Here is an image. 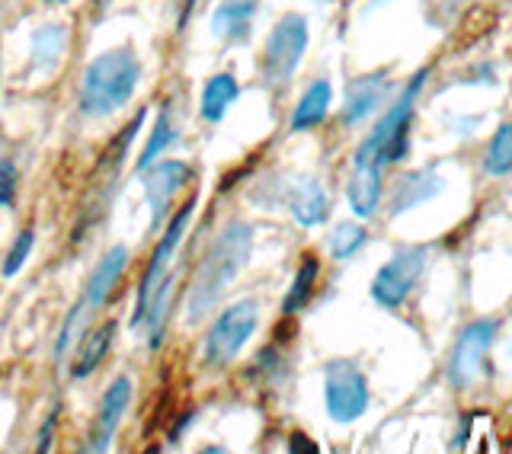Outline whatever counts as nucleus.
Returning <instances> with one entry per match:
<instances>
[{
    "mask_svg": "<svg viewBox=\"0 0 512 454\" xmlns=\"http://www.w3.org/2000/svg\"><path fill=\"white\" fill-rule=\"evenodd\" d=\"M250 250H253V227L244 221H231L212 240V247L205 250L196 275H192V285L186 295L189 323H199L215 311L218 301L224 298V291L231 288V282L250 263Z\"/></svg>",
    "mask_w": 512,
    "mask_h": 454,
    "instance_id": "f257e3e1",
    "label": "nucleus"
},
{
    "mask_svg": "<svg viewBox=\"0 0 512 454\" xmlns=\"http://www.w3.org/2000/svg\"><path fill=\"white\" fill-rule=\"evenodd\" d=\"M141 80V61L132 48H112V52L96 55L80 77V112L84 116H109L122 109L135 96Z\"/></svg>",
    "mask_w": 512,
    "mask_h": 454,
    "instance_id": "f03ea898",
    "label": "nucleus"
},
{
    "mask_svg": "<svg viewBox=\"0 0 512 454\" xmlns=\"http://www.w3.org/2000/svg\"><path fill=\"white\" fill-rule=\"evenodd\" d=\"M429 80V68L416 71L404 90H400L397 100L388 106V112L375 122L372 135H368L359 148L352 164H372V167H391L397 160L407 157L410 148V125H413V112H416V96L426 87Z\"/></svg>",
    "mask_w": 512,
    "mask_h": 454,
    "instance_id": "7ed1b4c3",
    "label": "nucleus"
},
{
    "mask_svg": "<svg viewBox=\"0 0 512 454\" xmlns=\"http://www.w3.org/2000/svg\"><path fill=\"white\" fill-rule=\"evenodd\" d=\"M256 323H260V304L253 298H244L215 317L212 330L205 333L202 343V362L205 368H228L240 349L247 346V339L256 333Z\"/></svg>",
    "mask_w": 512,
    "mask_h": 454,
    "instance_id": "20e7f679",
    "label": "nucleus"
},
{
    "mask_svg": "<svg viewBox=\"0 0 512 454\" xmlns=\"http://www.w3.org/2000/svg\"><path fill=\"white\" fill-rule=\"evenodd\" d=\"M308 42H311V29L301 13H285L282 20L272 26L266 48H263V61H260L266 87H285L288 80L295 77L304 52H308Z\"/></svg>",
    "mask_w": 512,
    "mask_h": 454,
    "instance_id": "39448f33",
    "label": "nucleus"
},
{
    "mask_svg": "<svg viewBox=\"0 0 512 454\" xmlns=\"http://www.w3.org/2000/svg\"><path fill=\"white\" fill-rule=\"evenodd\" d=\"M125 266H128V247H122V243H119V247H112V250L100 259V263L93 266L90 279H87V285H84V298L77 301V307L71 311V317L64 320V327H61V339H58V346H55V359H61V355L68 352L74 333H84L90 314H93V311H100V307L106 304V298L112 295V288L119 285Z\"/></svg>",
    "mask_w": 512,
    "mask_h": 454,
    "instance_id": "423d86ee",
    "label": "nucleus"
},
{
    "mask_svg": "<svg viewBox=\"0 0 512 454\" xmlns=\"http://www.w3.org/2000/svg\"><path fill=\"white\" fill-rule=\"evenodd\" d=\"M426 263H429V250L420 247V243L394 250L388 263L375 272L368 295H372V301L384 307V311H397V307H404L410 301L416 285H420Z\"/></svg>",
    "mask_w": 512,
    "mask_h": 454,
    "instance_id": "0eeeda50",
    "label": "nucleus"
},
{
    "mask_svg": "<svg viewBox=\"0 0 512 454\" xmlns=\"http://www.w3.org/2000/svg\"><path fill=\"white\" fill-rule=\"evenodd\" d=\"M324 403H327L330 419L340 426L362 419L368 413V403H372L365 371L349 359L330 362L324 371Z\"/></svg>",
    "mask_w": 512,
    "mask_h": 454,
    "instance_id": "6e6552de",
    "label": "nucleus"
},
{
    "mask_svg": "<svg viewBox=\"0 0 512 454\" xmlns=\"http://www.w3.org/2000/svg\"><path fill=\"white\" fill-rule=\"evenodd\" d=\"M496 333H500V323L493 317H477L458 333L452 359H448V384L455 391H471L480 381L490 359V349L496 343Z\"/></svg>",
    "mask_w": 512,
    "mask_h": 454,
    "instance_id": "1a4fd4ad",
    "label": "nucleus"
},
{
    "mask_svg": "<svg viewBox=\"0 0 512 454\" xmlns=\"http://www.w3.org/2000/svg\"><path fill=\"white\" fill-rule=\"evenodd\" d=\"M192 212H196V196H192L180 212L170 218V224L164 227V234H160V243L154 247L151 259H148V269L141 275V285H138V295H135V314H132V327H141L144 323V314H148V304L154 298L157 285L167 279V269H170V259L173 253L180 250V243L186 237V227L192 221Z\"/></svg>",
    "mask_w": 512,
    "mask_h": 454,
    "instance_id": "9d476101",
    "label": "nucleus"
},
{
    "mask_svg": "<svg viewBox=\"0 0 512 454\" xmlns=\"http://www.w3.org/2000/svg\"><path fill=\"white\" fill-rule=\"evenodd\" d=\"M189 180H192V167L183 164V160H160V164L144 170V196H148V208H151V231H157L160 221L167 218L170 202Z\"/></svg>",
    "mask_w": 512,
    "mask_h": 454,
    "instance_id": "9b49d317",
    "label": "nucleus"
},
{
    "mask_svg": "<svg viewBox=\"0 0 512 454\" xmlns=\"http://www.w3.org/2000/svg\"><path fill=\"white\" fill-rule=\"evenodd\" d=\"M132 391H135V384H132V378H125V375L106 387V394L100 400V413H96V423L90 429V442L84 445L87 451H106L112 445V439H116V429H119L122 416L128 410V403H132Z\"/></svg>",
    "mask_w": 512,
    "mask_h": 454,
    "instance_id": "f8f14e48",
    "label": "nucleus"
},
{
    "mask_svg": "<svg viewBox=\"0 0 512 454\" xmlns=\"http://www.w3.org/2000/svg\"><path fill=\"white\" fill-rule=\"evenodd\" d=\"M445 189V180L439 176L436 167H420V170H410L404 173L400 180L394 183V189L388 192V215L400 218L420 208L426 202H432Z\"/></svg>",
    "mask_w": 512,
    "mask_h": 454,
    "instance_id": "ddd939ff",
    "label": "nucleus"
},
{
    "mask_svg": "<svg viewBox=\"0 0 512 454\" xmlns=\"http://www.w3.org/2000/svg\"><path fill=\"white\" fill-rule=\"evenodd\" d=\"M388 90H391L388 71H375V74L356 77V80H352V84L346 87L343 122H346V125H359V122H365V119H372L375 112L384 106V100H388Z\"/></svg>",
    "mask_w": 512,
    "mask_h": 454,
    "instance_id": "4468645a",
    "label": "nucleus"
},
{
    "mask_svg": "<svg viewBox=\"0 0 512 454\" xmlns=\"http://www.w3.org/2000/svg\"><path fill=\"white\" fill-rule=\"evenodd\" d=\"M346 199L356 218H375L384 199V167L372 164H352V173L346 180Z\"/></svg>",
    "mask_w": 512,
    "mask_h": 454,
    "instance_id": "2eb2a0df",
    "label": "nucleus"
},
{
    "mask_svg": "<svg viewBox=\"0 0 512 454\" xmlns=\"http://www.w3.org/2000/svg\"><path fill=\"white\" fill-rule=\"evenodd\" d=\"M256 10H260L256 0H221L212 13V36L224 42H247Z\"/></svg>",
    "mask_w": 512,
    "mask_h": 454,
    "instance_id": "dca6fc26",
    "label": "nucleus"
},
{
    "mask_svg": "<svg viewBox=\"0 0 512 454\" xmlns=\"http://www.w3.org/2000/svg\"><path fill=\"white\" fill-rule=\"evenodd\" d=\"M288 212L301 227H317L330 218V196L317 180H298L288 192Z\"/></svg>",
    "mask_w": 512,
    "mask_h": 454,
    "instance_id": "f3484780",
    "label": "nucleus"
},
{
    "mask_svg": "<svg viewBox=\"0 0 512 454\" xmlns=\"http://www.w3.org/2000/svg\"><path fill=\"white\" fill-rule=\"evenodd\" d=\"M333 106V84L330 80H314V84L301 93V100L288 119V132H311V128L324 125V119L330 116Z\"/></svg>",
    "mask_w": 512,
    "mask_h": 454,
    "instance_id": "a211bd4d",
    "label": "nucleus"
},
{
    "mask_svg": "<svg viewBox=\"0 0 512 454\" xmlns=\"http://www.w3.org/2000/svg\"><path fill=\"white\" fill-rule=\"evenodd\" d=\"M237 96H240V84H237L234 74H215V77H208L205 87H202V100H199L202 119L218 125L224 116H228V109L237 103Z\"/></svg>",
    "mask_w": 512,
    "mask_h": 454,
    "instance_id": "6ab92c4d",
    "label": "nucleus"
},
{
    "mask_svg": "<svg viewBox=\"0 0 512 454\" xmlns=\"http://www.w3.org/2000/svg\"><path fill=\"white\" fill-rule=\"evenodd\" d=\"M317 282H320V259L311 256V253H304L298 269H295V279H292V285H288V295L282 298V314L295 317L298 311H304V307H308L311 298H314Z\"/></svg>",
    "mask_w": 512,
    "mask_h": 454,
    "instance_id": "aec40b11",
    "label": "nucleus"
},
{
    "mask_svg": "<svg viewBox=\"0 0 512 454\" xmlns=\"http://www.w3.org/2000/svg\"><path fill=\"white\" fill-rule=\"evenodd\" d=\"M116 333H119V327L109 320V323H103V327H96L90 336L80 339V352H77V362H74V368H71V375H74V378H87V375H93V371L100 368V362L109 355L112 343H116Z\"/></svg>",
    "mask_w": 512,
    "mask_h": 454,
    "instance_id": "412c9836",
    "label": "nucleus"
},
{
    "mask_svg": "<svg viewBox=\"0 0 512 454\" xmlns=\"http://www.w3.org/2000/svg\"><path fill=\"white\" fill-rule=\"evenodd\" d=\"M64 52H68V26L48 23L36 29V36H32V64H36L39 71H55Z\"/></svg>",
    "mask_w": 512,
    "mask_h": 454,
    "instance_id": "4be33fe9",
    "label": "nucleus"
},
{
    "mask_svg": "<svg viewBox=\"0 0 512 454\" xmlns=\"http://www.w3.org/2000/svg\"><path fill=\"white\" fill-rule=\"evenodd\" d=\"M176 138H180V135H176V125H173V109H170V103H164V106H160V116H157L154 128H151L148 144H144L141 157L135 160V170L144 173L148 167H154L157 160L170 151V144H173Z\"/></svg>",
    "mask_w": 512,
    "mask_h": 454,
    "instance_id": "5701e85b",
    "label": "nucleus"
},
{
    "mask_svg": "<svg viewBox=\"0 0 512 454\" xmlns=\"http://www.w3.org/2000/svg\"><path fill=\"white\" fill-rule=\"evenodd\" d=\"M484 170L493 180H503L512 173V122H503L493 132L487 151H484Z\"/></svg>",
    "mask_w": 512,
    "mask_h": 454,
    "instance_id": "b1692460",
    "label": "nucleus"
},
{
    "mask_svg": "<svg viewBox=\"0 0 512 454\" xmlns=\"http://www.w3.org/2000/svg\"><path fill=\"white\" fill-rule=\"evenodd\" d=\"M365 240H368V234H365V227H362V224H356V221H343V224H336V227H333V234H330V240H327V247H330V256H333V259H340V263H346V259H352V256H356V253L365 247Z\"/></svg>",
    "mask_w": 512,
    "mask_h": 454,
    "instance_id": "393cba45",
    "label": "nucleus"
},
{
    "mask_svg": "<svg viewBox=\"0 0 512 454\" xmlns=\"http://www.w3.org/2000/svg\"><path fill=\"white\" fill-rule=\"evenodd\" d=\"M32 247H36V231H32V227H26V231H20V237L13 240V247H10V253H7V259H4V266H0V272H4V279H13V275L26 266V259H29Z\"/></svg>",
    "mask_w": 512,
    "mask_h": 454,
    "instance_id": "a878e982",
    "label": "nucleus"
},
{
    "mask_svg": "<svg viewBox=\"0 0 512 454\" xmlns=\"http://www.w3.org/2000/svg\"><path fill=\"white\" fill-rule=\"evenodd\" d=\"M13 199H16V167L13 160L0 157V208L13 205Z\"/></svg>",
    "mask_w": 512,
    "mask_h": 454,
    "instance_id": "bb28decb",
    "label": "nucleus"
},
{
    "mask_svg": "<svg viewBox=\"0 0 512 454\" xmlns=\"http://www.w3.org/2000/svg\"><path fill=\"white\" fill-rule=\"evenodd\" d=\"M474 419H477V413H464L461 426H458V432H455V442H452V448H455V451H461L464 445H468L471 429H474Z\"/></svg>",
    "mask_w": 512,
    "mask_h": 454,
    "instance_id": "cd10ccee",
    "label": "nucleus"
},
{
    "mask_svg": "<svg viewBox=\"0 0 512 454\" xmlns=\"http://www.w3.org/2000/svg\"><path fill=\"white\" fill-rule=\"evenodd\" d=\"M55 423H58V410H52V413H48V419H45L42 435H39V451L52 448V429H55Z\"/></svg>",
    "mask_w": 512,
    "mask_h": 454,
    "instance_id": "c85d7f7f",
    "label": "nucleus"
},
{
    "mask_svg": "<svg viewBox=\"0 0 512 454\" xmlns=\"http://www.w3.org/2000/svg\"><path fill=\"white\" fill-rule=\"evenodd\" d=\"M288 448H292V451H308V454H317V451H320L314 442H308V435H301V432L292 435V442H288Z\"/></svg>",
    "mask_w": 512,
    "mask_h": 454,
    "instance_id": "c756f323",
    "label": "nucleus"
},
{
    "mask_svg": "<svg viewBox=\"0 0 512 454\" xmlns=\"http://www.w3.org/2000/svg\"><path fill=\"white\" fill-rule=\"evenodd\" d=\"M45 4H68V0H45Z\"/></svg>",
    "mask_w": 512,
    "mask_h": 454,
    "instance_id": "7c9ffc66",
    "label": "nucleus"
}]
</instances>
